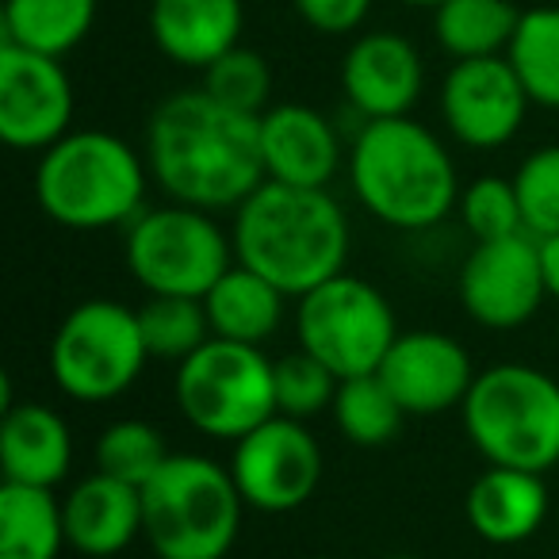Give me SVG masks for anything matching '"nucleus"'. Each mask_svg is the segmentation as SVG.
<instances>
[{"instance_id":"obj_33","label":"nucleus","mask_w":559,"mask_h":559,"mask_svg":"<svg viewBox=\"0 0 559 559\" xmlns=\"http://www.w3.org/2000/svg\"><path fill=\"white\" fill-rule=\"evenodd\" d=\"M525 230L533 238L559 234V146H540L513 173Z\"/></svg>"},{"instance_id":"obj_13","label":"nucleus","mask_w":559,"mask_h":559,"mask_svg":"<svg viewBox=\"0 0 559 559\" xmlns=\"http://www.w3.org/2000/svg\"><path fill=\"white\" fill-rule=\"evenodd\" d=\"M548 299L533 234L475 241L460 264V304L483 330H518Z\"/></svg>"},{"instance_id":"obj_14","label":"nucleus","mask_w":559,"mask_h":559,"mask_svg":"<svg viewBox=\"0 0 559 559\" xmlns=\"http://www.w3.org/2000/svg\"><path fill=\"white\" fill-rule=\"evenodd\" d=\"M528 104L533 100L506 55L452 62L441 81V119L467 150H498L513 142Z\"/></svg>"},{"instance_id":"obj_26","label":"nucleus","mask_w":559,"mask_h":559,"mask_svg":"<svg viewBox=\"0 0 559 559\" xmlns=\"http://www.w3.org/2000/svg\"><path fill=\"white\" fill-rule=\"evenodd\" d=\"M330 414H334L345 441L357 444V449H383L388 441H395L406 421V411L391 395L388 383L380 380V372L342 380Z\"/></svg>"},{"instance_id":"obj_3","label":"nucleus","mask_w":559,"mask_h":559,"mask_svg":"<svg viewBox=\"0 0 559 559\" xmlns=\"http://www.w3.org/2000/svg\"><path fill=\"white\" fill-rule=\"evenodd\" d=\"M345 169L360 207L395 230H429L460 203L452 154L411 116L360 123Z\"/></svg>"},{"instance_id":"obj_17","label":"nucleus","mask_w":559,"mask_h":559,"mask_svg":"<svg viewBox=\"0 0 559 559\" xmlns=\"http://www.w3.org/2000/svg\"><path fill=\"white\" fill-rule=\"evenodd\" d=\"M264 180L292 188H330L342 169V139L322 111L307 104H272L261 116Z\"/></svg>"},{"instance_id":"obj_34","label":"nucleus","mask_w":559,"mask_h":559,"mask_svg":"<svg viewBox=\"0 0 559 559\" xmlns=\"http://www.w3.org/2000/svg\"><path fill=\"white\" fill-rule=\"evenodd\" d=\"M376 0H292V9L299 12L307 27L319 35H353L365 27L368 12Z\"/></svg>"},{"instance_id":"obj_30","label":"nucleus","mask_w":559,"mask_h":559,"mask_svg":"<svg viewBox=\"0 0 559 559\" xmlns=\"http://www.w3.org/2000/svg\"><path fill=\"white\" fill-rule=\"evenodd\" d=\"M337 388H342V376L307 349L276 360V414H284V418L311 421L334 411Z\"/></svg>"},{"instance_id":"obj_28","label":"nucleus","mask_w":559,"mask_h":559,"mask_svg":"<svg viewBox=\"0 0 559 559\" xmlns=\"http://www.w3.org/2000/svg\"><path fill=\"white\" fill-rule=\"evenodd\" d=\"M139 326L150 360H173V365L188 360L215 337L203 299L188 296H150V304L139 307Z\"/></svg>"},{"instance_id":"obj_8","label":"nucleus","mask_w":559,"mask_h":559,"mask_svg":"<svg viewBox=\"0 0 559 559\" xmlns=\"http://www.w3.org/2000/svg\"><path fill=\"white\" fill-rule=\"evenodd\" d=\"M150 349L139 311L116 299H85L62 322L47 349L50 380L73 403H111L142 376Z\"/></svg>"},{"instance_id":"obj_32","label":"nucleus","mask_w":559,"mask_h":559,"mask_svg":"<svg viewBox=\"0 0 559 559\" xmlns=\"http://www.w3.org/2000/svg\"><path fill=\"white\" fill-rule=\"evenodd\" d=\"M456 211L475 241H498V238H513V234H528L513 177L510 180L506 177L472 180V185L460 192Z\"/></svg>"},{"instance_id":"obj_25","label":"nucleus","mask_w":559,"mask_h":559,"mask_svg":"<svg viewBox=\"0 0 559 559\" xmlns=\"http://www.w3.org/2000/svg\"><path fill=\"white\" fill-rule=\"evenodd\" d=\"M518 24L521 12L513 0H444L433 9V35L456 62L506 55Z\"/></svg>"},{"instance_id":"obj_5","label":"nucleus","mask_w":559,"mask_h":559,"mask_svg":"<svg viewBox=\"0 0 559 559\" xmlns=\"http://www.w3.org/2000/svg\"><path fill=\"white\" fill-rule=\"evenodd\" d=\"M246 510L230 467L200 452H173L142 487V540L157 559H223Z\"/></svg>"},{"instance_id":"obj_16","label":"nucleus","mask_w":559,"mask_h":559,"mask_svg":"<svg viewBox=\"0 0 559 559\" xmlns=\"http://www.w3.org/2000/svg\"><path fill=\"white\" fill-rule=\"evenodd\" d=\"M426 85V66L406 35L365 32L342 58V88L360 119L411 116Z\"/></svg>"},{"instance_id":"obj_9","label":"nucleus","mask_w":559,"mask_h":559,"mask_svg":"<svg viewBox=\"0 0 559 559\" xmlns=\"http://www.w3.org/2000/svg\"><path fill=\"white\" fill-rule=\"evenodd\" d=\"M127 269L150 296L203 299L234 264V241L211 211L162 203L123 226Z\"/></svg>"},{"instance_id":"obj_20","label":"nucleus","mask_w":559,"mask_h":559,"mask_svg":"<svg viewBox=\"0 0 559 559\" xmlns=\"http://www.w3.org/2000/svg\"><path fill=\"white\" fill-rule=\"evenodd\" d=\"M73 467L70 421L47 403H16L0 418V472L4 483L55 490Z\"/></svg>"},{"instance_id":"obj_27","label":"nucleus","mask_w":559,"mask_h":559,"mask_svg":"<svg viewBox=\"0 0 559 559\" xmlns=\"http://www.w3.org/2000/svg\"><path fill=\"white\" fill-rule=\"evenodd\" d=\"M506 58L518 70L528 100L559 111V4L521 12L518 35Z\"/></svg>"},{"instance_id":"obj_7","label":"nucleus","mask_w":559,"mask_h":559,"mask_svg":"<svg viewBox=\"0 0 559 559\" xmlns=\"http://www.w3.org/2000/svg\"><path fill=\"white\" fill-rule=\"evenodd\" d=\"M173 395L195 433L241 441L276 414V360L261 345L211 337L177 365Z\"/></svg>"},{"instance_id":"obj_18","label":"nucleus","mask_w":559,"mask_h":559,"mask_svg":"<svg viewBox=\"0 0 559 559\" xmlns=\"http://www.w3.org/2000/svg\"><path fill=\"white\" fill-rule=\"evenodd\" d=\"M62 518L73 551L93 559L119 556L142 536V487L93 472L66 490Z\"/></svg>"},{"instance_id":"obj_37","label":"nucleus","mask_w":559,"mask_h":559,"mask_svg":"<svg viewBox=\"0 0 559 559\" xmlns=\"http://www.w3.org/2000/svg\"><path fill=\"white\" fill-rule=\"evenodd\" d=\"M383 559H418V556H383Z\"/></svg>"},{"instance_id":"obj_2","label":"nucleus","mask_w":559,"mask_h":559,"mask_svg":"<svg viewBox=\"0 0 559 559\" xmlns=\"http://www.w3.org/2000/svg\"><path fill=\"white\" fill-rule=\"evenodd\" d=\"M234 261L272 280L288 299H304L349 261V218L330 188H292L264 180L230 226Z\"/></svg>"},{"instance_id":"obj_23","label":"nucleus","mask_w":559,"mask_h":559,"mask_svg":"<svg viewBox=\"0 0 559 559\" xmlns=\"http://www.w3.org/2000/svg\"><path fill=\"white\" fill-rule=\"evenodd\" d=\"M62 502L47 487H0V559H58L66 548Z\"/></svg>"},{"instance_id":"obj_36","label":"nucleus","mask_w":559,"mask_h":559,"mask_svg":"<svg viewBox=\"0 0 559 559\" xmlns=\"http://www.w3.org/2000/svg\"><path fill=\"white\" fill-rule=\"evenodd\" d=\"M399 4H411V9H437L444 0H399Z\"/></svg>"},{"instance_id":"obj_31","label":"nucleus","mask_w":559,"mask_h":559,"mask_svg":"<svg viewBox=\"0 0 559 559\" xmlns=\"http://www.w3.org/2000/svg\"><path fill=\"white\" fill-rule=\"evenodd\" d=\"M203 93H211L218 104L234 111H246V116H264L272 108V70L264 62V55L249 47L226 50L218 62H211L203 70Z\"/></svg>"},{"instance_id":"obj_4","label":"nucleus","mask_w":559,"mask_h":559,"mask_svg":"<svg viewBox=\"0 0 559 559\" xmlns=\"http://www.w3.org/2000/svg\"><path fill=\"white\" fill-rule=\"evenodd\" d=\"M150 165L111 131H70L35 165V200L66 230H111L146 211Z\"/></svg>"},{"instance_id":"obj_12","label":"nucleus","mask_w":559,"mask_h":559,"mask_svg":"<svg viewBox=\"0 0 559 559\" xmlns=\"http://www.w3.org/2000/svg\"><path fill=\"white\" fill-rule=\"evenodd\" d=\"M73 81L62 58L0 43V139L20 154H43L73 131Z\"/></svg>"},{"instance_id":"obj_10","label":"nucleus","mask_w":559,"mask_h":559,"mask_svg":"<svg viewBox=\"0 0 559 559\" xmlns=\"http://www.w3.org/2000/svg\"><path fill=\"white\" fill-rule=\"evenodd\" d=\"M296 337L299 349H307L322 365L334 368L342 380H349V376H368L383 365L399 337V322L380 288L342 272L299 299Z\"/></svg>"},{"instance_id":"obj_11","label":"nucleus","mask_w":559,"mask_h":559,"mask_svg":"<svg viewBox=\"0 0 559 559\" xmlns=\"http://www.w3.org/2000/svg\"><path fill=\"white\" fill-rule=\"evenodd\" d=\"M230 475L241 502L257 513H292L314 498L322 483V444L307 421L272 414L241 441H234Z\"/></svg>"},{"instance_id":"obj_22","label":"nucleus","mask_w":559,"mask_h":559,"mask_svg":"<svg viewBox=\"0 0 559 559\" xmlns=\"http://www.w3.org/2000/svg\"><path fill=\"white\" fill-rule=\"evenodd\" d=\"M284 299L288 296L272 280L234 261L218 276L215 288L203 296V307H207L211 334L215 337L241 345H264L284 322Z\"/></svg>"},{"instance_id":"obj_24","label":"nucleus","mask_w":559,"mask_h":559,"mask_svg":"<svg viewBox=\"0 0 559 559\" xmlns=\"http://www.w3.org/2000/svg\"><path fill=\"white\" fill-rule=\"evenodd\" d=\"M4 43L47 58H66L88 39L96 0H4Z\"/></svg>"},{"instance_id":"obj_1","label":"nucleus","mask_w":559,"mask_h":559,"mask_svg":"<svg viewBox=\"0 0 559 559\" xmlns=\"http://www.w3.org/2000/svg\"><path fill=\"white\" fill-rule=\"evenodd\" d=\"M146 165L173 203L238 211L264 185L261 116L226 108L203 88L173 93L146 123Z\"/></svg>"},{"instance_id":"obj_6","label":"nucleus","mask_w":559,"mask_h":559,"mask_svg":"<svg viewBox=\"0 0 559 559\" xmlns=\"http://www.w3.org/2000/svg\"><path fill=\"white\" fill-rule=\"evenodd\" d=\"M460 414L467 441L487 464L536 475L559 464V383L540 368H483Z\"/></svg>"},{"instance_id":"obj_15","label":"nucleus","mask_w":559,"mask_h":559,"mask_svg":"<svg viewBox=\"0 0 559 559\" xmlns=\"http://www.w3.org/2000/svg\"><path fill=\"white\" fill-rule=\"evenodd\" d=\"M376 372L399 399L406 418H433V414L464 406L467 391L479 376L464 345L441 330L399 334Z\"/></svg>"},{"instance_id":"obj_21","label":"nucleus","mask_w":559,"mask_h":559,"mask_svg":"<svg viewBox=\"0 0 559 559\" xmlns=\"http://www.w3.org/2000/svg\"><path fill=\"white\" fill-rule=\"evenodd\" d=\"M467 525L475 536L495 548L521 544L548 518V487L544 475L518 472V467L490 464L467 490Z\"/></svg>"},{"instance_id":"obj_19","label":"nucleus","mask_w":559,"mask_h":559,"mask_svg":"<svg viewBox=\"0 0 559 559\" xmlns=\"http://www.w3.org/2000/svg\"><path fill=\"white\" fill-rule=\"evenodd\" d=\"M241 0H150V35L169 62L207 70L241 43Z\"/></svg>"},{"instance_id":"obj_35","label":"nucleus","mask_w":559,"mask_h":559,"mask_svg":"<svg viewBox=\"0 0 559 559\" xmlns=\"http://www.w3.org/2000/svg\"><path fill=\"white\" fill-rule=\"evenodd\" d=\"M536 246H540V269H544V288H548V299H559V234L536 238Z\"/></svg>"},{"instance_id":"obj_29","label":"nucleus","mask_w":559,"mask_h":559,"mask_svg":"<svg viewBox=\"0 0 559 559\" xmlns=\"http://www.w3.org/2000/svg\"><path fill=\"white\" fill-rule=\"evenodd\" d=\"M169 456L173 452L165 449L162 429L142 418H119L96 437V472L116 475L134 487H146Z\"/></svg>"}]
</instances>
